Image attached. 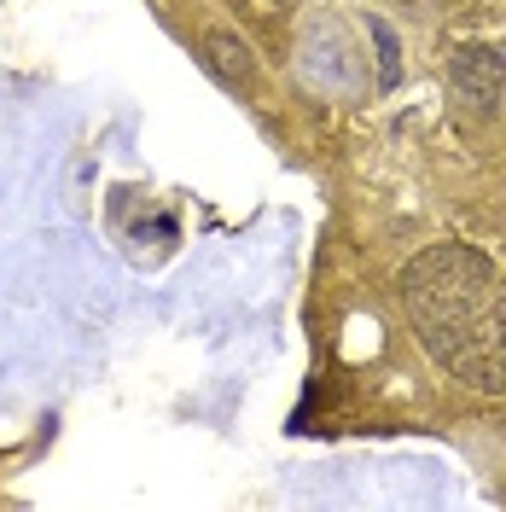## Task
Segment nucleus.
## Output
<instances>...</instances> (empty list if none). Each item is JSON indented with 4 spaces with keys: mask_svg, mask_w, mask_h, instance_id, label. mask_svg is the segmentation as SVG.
I'll return each instance as SVG.
<instances>
[{
    "mask_svg": "<svg viewBox=\"0 0 506 512\" xmlns=\"http://www.w3.org/2000/svg\"><path fill=\"white\" fill-rule=\"evenodd\" d=\"M402 309L431 361L506 396V274L472 245H431L402 268Z\"/></svg>",
    "mask_w": 506,
    "mask_h": 512,
    "instance_id": "f257e3e1",
    "label": "nucleus"
},
{
    "mask_svg": "<svg viewBox=\"0 0 506 512\" xmlns=\"http://www.w3.org/2000/svg\"><path fill=\"white\" fill-rule=\"evenodd\" d=\"M448 88L460 99V111L489 117L506 94V53L501 47H460L454 64H448Z\"/></svg>",
    "mask_w": 506,
    "mask_h": 512,
    "instance_id": "f03ea898",
    "label": "nucleus"
},
{
    "mask_svg": "<svg viewBox=\"0 0 506 512\" xmlns=\"http://www.w3.org/2000/svg\"><path fill=\"white\" fill-rule=\"evenodd\" d=\"M204 64H210L222 82H233V88H251V82H256L251 47H245L239 35H227V30H210V35H204Z\"/></svg>",
    "mask_w": 506,
    "mask_h": 512,
    "instance_id": "7ed1b4c3",
    "label": "nucleus"
}]
</instances>
